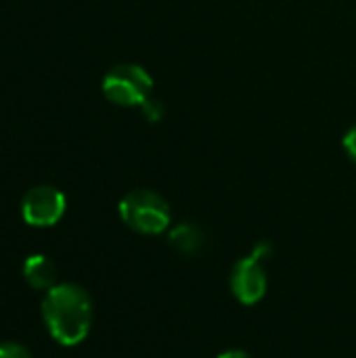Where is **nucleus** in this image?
I'll return each mask as SVG.
<instances>
[{
  "label": "nucleus",
  "mask_w": 356,
  "mask_h": 358,
  "mask_svg": "<svg viewBox=\"0 0 356 358\" xmlns=\"http://www.w3.org/2000/svg\"><path fill=\"white\" fill-rule=\"evenodd\" d=\"M229 287L235 300H239L241 304L245 306L258 304L269 289V275L264 262L254 254H248L245 258L237 260L229 277Z\"/></svg>",
  "instance_id": "5"
},
{
  "label": "nucleus",
  "mask_w": 356,
  "mask_h": 358,
  "mask_svg": "<svg viewBox=\"0 0 356 358\" xmlns=\"http://www.w3.org/2000/svg\"><path fill=\"white\" fill-rule=\"evenodd\" d=\"M141 109H143V115L147 117V122H159L162 117H164V103L159 101V99H147L143 105H141Z\"/></svg>",
  "instance_id": "8"
},
{
  "label": "nucleus",
  "mask_w": 356,
  "mask_h": 358,
  "mask_svg": "<svg viewBox=\"0 0 356 358\" xmlns=\"http://www.w3.org/2000/svg\"><path fill=\"white\" fill-rule=\"evenodd\" d=\"M250 254H254L256 258H260L262 262H266V260L273 256V245H271L269 241H260V243L254 245V250H252Z\"/></svg>",
  "instance_id": "11"
},
{
  "label": "nucleus",
  "mask_w": 356,
  "mask_h": 358,
  "mask_svg": "<svg viewBox=\"0 0 356 358\" xmlns=\"http://www.w3.org/2000/svg\"><path fill=\"white\" fill-rule=\"evenodd\" d=\"M0 358H31V355L19 342H2L0 344Z\"/></svg>",
  "instance_id": "9"
},
{
  "label": "nucleus",
  "mask_w": 356,
  "mask_h": 358,
  "mask_svg": "<svg viewBox=\"0 0 356 358\" xmlns=\"http://www.w3.org/2000/svg\"><path fill=\"white\" fill-rule=\"evenodd\" d=\"M218 358H252L245 350H227V352H222Z\"/></svg>",
  "instance_id": "12"
},
{
  "label": "nucleus",
  "mask_w": 356,
  "mask_h": 358,
  "mask_svg": "<svg viewBox=\"0 0 356 358\" xmlns=\"http://www.w3.org/2000/svg\"><path fill=\"white\" fill-rule=\"evenodd\" d=\"M67 208V199L63 191L52 185H38L29 189L21 199V218L29 227H52L57 224Z\"/></svg>",
  "instance_id": "4"
},
{
  "label": "nucleus",
  "mask_w": 356,
  "mask_h": 358,
  "mask_svg": "<svg viewBox=\"0 0 356 358\" xmlns=\"http://www.w3.org/2000/svg\"><path fill=\"white\" fill-rule=\"evenodd\" d=\"M23 279L38 292H48L57 285V266L44 254H31L23 262Z\"/></svg>",
  "instance_id": "6"
},
{
  "label": "nucleus",
  "mask_w": 356,
  "mask_h": 358,
  "mask_svg": "<svg viewBox=\"0 0 356 358\" xmlns=\"http://www.w3.org/2000/svg\"><path fill=\"white\" fill-rule=\"evenodd\" d=\"M153 90V78L149 71L134 63H122L111 67L103 78V94L107 101L120 107L143 105Z\"/></svg>",
  "instance_id": "3"
},
{
  "label": "nucleus",
  "mask_w": 356,
  "mask_h": 358,
  "mask_svg": "<svg viewBox=\"0 0 356 358\" xmlns=\"http://www.w3.org/2000/svg\"><path fill=\"white\" fill-rule=\"evenodd\" d=\"M42 319L57 344L78 346L92 327V300L78 283H57L44 294Z\"/></svg>",
  "instance_id": "1"
},
{
  "label": "nucleus",
  "mask_w": 356,
  "mask_h": 358,
  "mask_svg": "<svg viewBox=\"0 0 356 358\" xmlns=\"http://www.w3.org/2000/svg\"><path fill=\"white\" fill-rule=\"evenodd\" d=\"M120 218L122 222L141 233V235H159L170 227V206L168 201L149 189H136L124 195L120 201Z\"/></svg>",
  "instance_id": "2"
},
{
  "label": "nucleus",
  "mask_w": 356,
  "mask_h": 358,
  "mask_svg": "<svg viewBox=\"0 0 356 358\" xmlns=\"http://www.w3.org/2000/svg\"><path fill=\"white\" fill-rule=\"evenodd\" d=\"M344 151H346V155L356 164V126H353L344 134Z\"/></svg>",
  "instance_id": "10"
},
{
  "label": "nucleus",
  "mask_w": 356,
  "mask_h": 358,
  "mask_svg": "<svg viewBox=\"0 0 356 358\" xmlns=\"http://www.w3.org/2000/svg\"><path fill=\"white\" fill-rule=\"evenodd\" d=\"M168 241L174 250H178L180 254H197L204 243H206V233L201 231L199 224L195 222H180L176 227L170 229L168 233Z\"/></svg>",
  "instance_id": "7"
}]
</instances>
